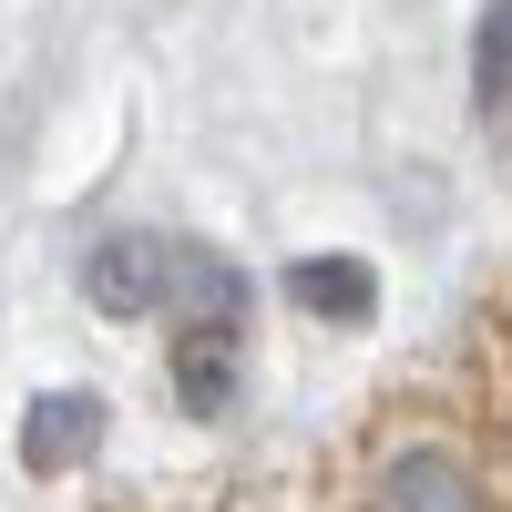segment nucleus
Listing matches in <instances>:
<instances>
[{
    "label": "nucleus",
    "mask_w": 512,
    "mask_h": 512,
    "mask_svg": "<svg viewBox=\"0 0 512 512\" xmlns=\"http://www.w3.org/2000/svg\"><path fill=\"white\" fill-rule=\"evenodd\" d=\"M236 390V338H175V400L216 420Z\"/></svg>",
    "instance_id": "obj_6"
},
{
    "label": "nucleus",
    "mask_w": 512,
    "mask_h": 512,
    "mask_svg": "<svg viewBox=\"0 0 512 512\" xmlns=\"http://www.w3.org/2000/svg\"><path fill=\"white\" fill-rule=\"evenodd\" d=\"M287 297H297V308H308V318H369L379 308V277H369V256H297V267H287Z\"/></svg>",
    "instance_id": "obj_5"
},
{
    "label": "nucleus",
    "mask_w": 512,
    "mask_h": 512,
    "mask_svg": "<svg viewBox=\"0 0 512 512\" xmlns=\"http://www.w3.org/2000/svg\"><path fill=\"white\" fill-rule=\"evenodd\" d=\"M82 297H93L103 318H144L175 297V236H144V226H123L103 236L93 256H82Z\"/></svg>",
    "instance_id": "obj_1"
},
{
    "label": "nucleus",
    "mask_w": 512,
    "mask_h": 512,
    "mask_svg": "<svg viewBox=\"0 0 512 512\" xmlns=\"http://www.w3.org/2000/svg\"><path fill=\"white\" fill-rule=\"evenodd\" d=\"M472 103H482V113L512 103V0H482V31H472Z\"/></svg>",
    "instance_id": "obj_7"
},
{
    "label": "nucleus",
    "mask_w": 512,
    "mask_h": 512,
    "mask_svg": "<svg viewBox=\"0 0 512 512\" xmlns=\"http://www.w3.org/2000/svg\"><path fill=\"white\" fill-rule=\"evenodd\" d=\"M175 338H236V318H246V277L226 267L216 246H175Z\"/></svg>",
    "instance_id": "obj_3"
},
{
    "label": "nucleus",
    "mask_w": 512,
    "mask_h": 512,
    "mask_svg": "<svg viewBox=\"0 0 512 512\" xmlns=\"http://www.w3.org/2000/svg\"><path fill=\"white\" fill-rule=\"evenodd\" d=\"M369 512H482V482L461 472L451 451H400L390 472H379Z\"/></svg>",
    "instance_id": "obj_4"
},
{
    "label": "nucleus",
    "mask_w": 512,
    "mask_h": 512,
    "mask_svg": "<svg viewBox=\"0 0 512 512\" xmlns=\"http://www.w3.org/2000/svg\"><path fill=\"white\" fill-rule=\"evenodd\" d=\"M103 400L93 390H41L31 410H21V461L31 472H72V461H93L103 451Z\"/></svg>",
    "instance_id": "obj_2"
}]
</instances>
